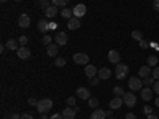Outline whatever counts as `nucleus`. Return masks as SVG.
Here are the masks:
<instances>
[{
	"label": "nucleus",
	"mask_w": 159,
	"mask_h": 119,
	"mask_svg": "<svg viewBox=\"0 0 159 119\" xmlns=\"http://www.w3.org/2000/svg\"><path fill=\"white\" fill-rule=\"evenodd\" d=\"M151 111H153V110H151L150 107H145V108H143V113L147 114V116H148V114H151Z\"/></svg>",
	"instance_id": "42"
},
{
	"label": "nucleus",
	"mask_w": 159,
	"mask_h": 119,
	"mask_svg": "<svg viewBox=\"0 0 159 119\" xmlns=\"http://www.w3.org/2000/svg\"><path fill=\"white\" fill-rule=\"evenodd\" d=\"M57 51H59V45H57V43H51V45H48V48H46V52H48L49 57H56V56H57Z\"/></svg>",
	"instance_id": "15"
},
{
	"label": "nucleus",
	"mask_w": 159,
	"mask_h": 119,
	"mask_svg": "<svg viewBox=\"0 0 159 119\" xmlns=\"http://www.w3.org/2000/svg\"><path fill=\"white\" fill-rule=\"evenodd\" d=\"M147 119H159V117H157L156 114H153V113H151V114H148V116H147Z\"/></svg>",
	"instance_id": "46"
},
{
	"label": "nucleus",
	"mask_w": 159,
	"mask_h": 119,
	"mask_svg": "<svg viewBox=\"0 0 159 119\" xmlns=\"http://www.w3.org/2000/svg\"><path fill=\"white\" fill-rule=\"evenodd\" d=\"M97 76H99L100 79H108V78L111 76V70H110V68H107V67H103V68H100V70H99Z\"/></svg>",
	"instance_id": "21"
},
{
	"label": "nucleus",
	"mask_w": 159,
	"mask_h": 119,
	"mask_svg": "<svg viewBox=\"0 0 159 119\" xmlns=\"http://www.w3.org/2000/svg\"><path fill=\"white\" fill-rule=\"evenodd\" d=\"M43 43H45V45H51V37H49V35H45V37H43Z\"/></svg>",
	"instance_id": "39"
},
{
	"label": "nucleus",
	"mask_w": 159,
	"mask_h": 119,
	"mask_svg": "<svg viewBox=\"0 0 159 119\" xmlns=\"http://www.w3.org/2000/svg\"><path fill=\"white\" fill-rule=\"evenodd\" d=\"M21 119H34V117H32V114H29V113H27V114H22V116H21Z\"/></svg>",
	"instance_id": "45"
},
{
	"label": "nucleus",
	"mask_w": 159,
	"mask_h": 119,
	"mask_svg": "<svg viewBox=\"0 0 159 119\" xmlns=\"http://www.w3.org/2000/svg\"><path fill=\"white\" fill-rule=\"evenodd\" d=\"M123 99H124V105H126V107H129V108H134L135 107L137 97L132 94V92H126V94L123 95Z\"/></svg>",
	"instance_id": "4"
},
{
	"label": "nucleus",
	"mask_w": 159,
	"mask_h": 119,
	"mask_svg": "<svg viewBox=\"0 0 159 119\" xmlns=\"http://www.w3.org/2000/svg\"><path fill=\"white\" fill-rule=\"evenodd\" d=\"M88 103H89V107H91V108H94V110L99 108V99H89Z\"/></svg>",
	"instance_id": "28"
},
{
	"label": "nucleus",
	"mask_w": 159,
	"mask_h": 119,
	"mask_svg": "<svg viewBox=\"0 0 159 119\" xmlns=\"http://www.w3.org/2000/svg\"><path fill=\"white\" fill-rule=\"evenodd\" d=\"M153 89L151 87H143L142 90H140V97H142V100H145V102H150L151 99H153Z\"/></svg>",
	"instance_id": "7"
},
{
	"label": "nucleus",
	"mask_w": 159,
	"mask_h": 119,
	"mask_svg": "<svg viewBox=\"0 0 159 119\" xmlns=\"http://www.w3.org/2000/svg\"><path fill=\"white\" fill-rule=\"evenodd\" d=\"M123 103H124V99L123 97H115V99L110 100V108L111 110H118V108L123 107Z\"/></svg>",
	"instance_id": "12"
},
{
	"label": "nucleus",
	"mask_w": 159,
	"mask_h": 119,
	"mask_svg": "<svg viewBox=\"0 0 159 119\" xmlns=\"http://www.w3.org/2000/svg\"><path fill=\"white\" fill-rule=\"evenodd\" d=\"M61 16L69 21L70 18H73V8H64V10H61Z\"/></svg>",
	"instance_id": "23"
},
{
	"label": "nucleus",
	"mask_w": 159,
	"mask_h": 119,
	"mask_svg": "<svg viewBox=\"0 0 159 119\" xmlns=\"http://www.w3.org/2000/svg\"><path fill=\"white\" fill-rule=\"evenodd\" d=\"M49 119H64V116H62V114H59V113H56V114H52Z\"/></svg>",
	"instance_id": "41"
},
{
	"label": "nucleus",
	"mask_w": 159,
	"mask_h": 119,
	"mask_svg": "<svg viewBox=\"0 0 159 119\" xmlns=\"http://www.w3.org/2000/svg\"><path fill=\"white\" fill-rule=\"evenodd\" d=\"M38 30L42 32V33H46L49 30V22L46 19H40L38 21Z\"/></svg>",
	"instance_id": "20"
},
{
	"label": "nucleus",
	"mask_w": 159,
	"mask_h": 119,
	"mask_svg": "<svg viewBox=\"0 0 159 119\" xmlns=\"http://www.w3.org/2000/svg\"><path fill=\"white\" fill-rule=\"evenodd\" d=\"M54 40H56V43H57L59 46H64V45H67L69 37H67V33H65V32H57V33L54 35Z\"/></svg>",
	"instance_id": "6"
},
{
	"label": "nucleus",
	"mask_w": 159,
	"mask_h": 119,
	"mask_svg": "<svg viewBox=\"0 0 159 119\" xmlns=\"http://www.w3.org/2000/svg\"><path fill=\"white\" fill-rule=\"evenodd\" d=\"M113 94H115V97H123L126 92H124V89L123 87H119V86H115L113 87Z\"/></svg>",
	"instance_id": "26"
},
{
	"label": "nucleus",
	"mask_w": 159,
	"mask_h": 119,
	"mask_svg": "<svg viewBox=\"0 0 159 119\" xmlns=\"http://www.w3.org/2000/svg\"><path fill=\"white\" fill-rule=\"evenodd\" d=\"M153 10L159 11V0H153Z\"/></svg>",
	"instance_id": "40"
},
{
	"label": "nucleus",
	"mask_w": 159,
	"mask_h": 119,
	"mask_svg": "<svg viewBox=\"0 0 159 119\" xmlns=\"http://www.w3.org/2000/svg\"><path fill=\"white\" fill-rule=\"evenodd\" d=\"M52 5H56V7H65L69 3V0H51Z\"/></svg>",
	"instance_id": "30"
},
{
	"label": "nucleus",
	"mask_w": 159,
	"mask_h": 119,
	"mask_svg": "<svg viewBox=\"0 0 159 119\" xmlns=\"http://www.w3.org/2000/svg\"><path fill=\"white\" fill-rule=\"evenodd\" d=\"M147 64L150 65V67H157V57L156 56H150L147 59Z\"/></svg>",
	"instance_id": "27"
},
{
	"label": "nucleus",
	"mask_w": 159,
	"mask_h": 119,
	"mask_svg": "<svg viewBox=\"0 0 159 119\" xmlns=\"http://www.w3.org/2000/svg\"><path fill=\"white\" fill-rule=\"evenodd\" d=\"M18 24H19V27H22V29H27L29 25H30V16H29V15H21V16H19Z\"/></svg>",
	"instance_id": "11"
},
{
	"label": "nucleus",
	"mask_w": 159,
	"mask_h": 119,
	"mask_svg": "<svg viewBox=\"0 0 159 119\" xmlns=\"http://www.w3.org/2000/svg\"><path fill=\"white\" fill-rule=\"evenodd\" d=\"M75 114H76V111H75V108H72V107L65 108V110L62 111V116H64V119H73V117H75Z\"/></svg>",
	"instance_id": "22"
},
{
	"label": "nucleus",
	"mask_w": 159,
	"mask_h": 119,
	"mask_svg": "<svg viewBox=\"0 0 159 119\" xmlns=\"http://www.w3.org/2000/svg\"><path fill=\"white\" fill-rule=\"evenodd\" d=\"M15 2H21V0H15Z\"/></svg>",
	"instance_id": "50"
},
{
	"label": "nucleus",
	"mask_w": 159,
	"mask_h": 119,
	"mask_svg": "<svg viewBox=\"0 0 159 119\" xmlns=\"http://www.w3.org/2000/svg\"><path fill=\"white\" fill-rule=\"evenodd\" d=\"M73 62L76 65H86L89 62V56L84 52H76V54H73Z\"/></svg>",
	"instance_id": "5"
},
{
	"label": "nucleus",
	"mask_w": 159,
	"mask_h": 119,
	"mask_svg": "<svg viewBox=\"0 0 159 119\" xmlns=\"http://www.w3.org/2000/svg\"><path fill=\"white\" fill-rule=\"evenodd\" d=\"M84 73H86V76L91 79V78H94V76H97V73H99V70L94 67V65H86V68H84Z\"/></svg>",
	"instance_id": "17"
},
{
	"label": "nucleus",
	"mask_w": 159,
	"mask_h": 119,
	"mask_svg": "<svg viewBox=\"0 0 159 119\" xmlns=\"http://www.w3.org/2000/svg\"><path fill=\"white\" fill-rule=\"evenodd\" d=\"M0 2H3V3H5V2H8V0H0Z\"/></svg>",
	"instance_id": "49"
},
{
	"label": "nucleus",
	"mask_w": 159,
	"mask_h": 119,
	"mask_svg": "<svg viewBox=\"0 0 159 119\" xmlns=\"http://www.w3.org/2000/svg\"><path fill=\"white\" fill-rule=\"evenodd\" d=\"M108 60H110L111 64H119V60H121V54H119L118 51L111 49V51L108 52Z\"/></svg>",
	"instance_id": "16"
},
{
	"label": "nucleus",
	"mask_w": 159,
	"mask_h": 119,
	"mask_svg": "<svg viewBox=\"0 0 159 119\" xmlns=\"http://www.w3.org/2000/svg\"><path fill=\"white\" fill-rule=\"evenodd\" d=\"M151 89H153L154 94H157V95H159V81H156V83L153 84V87H151Z\"/></svg>",
	"instance_id": "36"
},
{
	"label": "nucleus",
	"mask_w": 159,
	"mask_h": 119,
	"mask_svg": "<svg viewBox=\"0 0 159 119\" xmlns=\"http://www.w3.org/2000/svg\"><path fill=\"white\" fill-rule=\"evenodd\" d=\"M76 97L83 99V100H89L91 99V90L86 89V87H78L76 89Z\"/></svg>",
	"instance_id": "8"
},
{
	"label": "nucleus",
	"mask_w": 159,
	"mask_h": 119,
	"mask_svg": "<svg viewBox=\"0 0 159 119\" xmlns=\"http://www.w3.org/2000/svg\"><path fill=\"white\" fill-rule=\"evenodd\" d=\"M29 105H32V107L35 105V107H37V105H38V102H37L35 99H29Z\"/></svg>",
	"instance_id": "44"
},
{
	"label": "nucleus",
	"mask_w": 159,
	"mask_h": 119,
	"mask_svg": "<svg viewBox=\"0 0 159 119\" xmlns=\"http://www.w3.org/2000/svg\"><path fill=\"white\" fill-rule=\"evenodd\" d=\"M129 73V67L126 64H116V68H115V76L118 79H124Z\"/></svg>",
	"instance_id": "2"
},
{
	"label": "nucleus",
	"mask_w": 159,
	"mask_h": 119,
	"mask_svg": "<svg viewBox=\"0 0 159 119\" xmlns=\"http://www.w3.org/2000/svg\"><path fill=\"white\" fill-rule=\"evenodd\" d=\"M126 119H137V116H135L134 113H127V114H126Z\"/></svg>",
	"instance_id": "43"
},
{
	"label": "nucleus",
	"mask_w": 159,
	"mask_h": 119,
	"mask_svg": "<svg viewBox=\"0 0 159 119\" xmlns=\"http://www.w3.org/2000/svg\"><path fill=\"white\" fill-rule=\"evenodd\" d=\"M18 42H19V45H21V46H25V43H27L29 40H27V37H25V35H21Z\"/></svg>",
	"instance_id": "33"
},
{
	"label": "nucleus",
	"mask_w": 159,
	"mask_h": 119,
	"mask_svg": "<svg viewBox=\"0 0 159 119\" xmlns=\"http://www.w3.org/2000/svg\"><path fill=\"white\" fill-rule=\"evenodd\" d=\"M156 107H159V97L156 99Z\"/></svg>",
	"instance_id": "47"
},
{
	"label": "nucleus",
	"mask_w": 159,
	"mask_h": 119,
	"mask_svg": "<svg viewBox=\"0 0 159 119\" xmlns=\"http://www.w3.org/2000/svg\"><path fill=\"white\" fill-rule=\"evenodd\" d=\"M67 105H69V107H72V108L76 107V99L75 97H69L67 99Z\"/></svg>",
	"instance_id": "32"
},
{
	"label": "nucleus",
	"mask_w": 159,
	"mask_h": 119,
	"mask_svg": "<svg viewBox=\"0 0 159 119\" xmlns=\"http://www.w3.org/2000/svg\"><path fill=\"white\" fill-rule=\"evenodd\" d=\"M16 52H18V57H19V59H22V60L29 59V57L32 56L30 49H29V48H25V46H21V48H19V49H18Z\"/></svg>",
	"instance_id": "10"
},
{
	"label": "nucleus",
	"mask_w": 159,
	"mask_h": 119,
	"mask_svg": "<svg viewBox=\"0 0 159 119\" xmlns=\"http://www.w3.org/2000/svg\"><path fill=\"white\" fill-rule=\"evenodd\" d=\"M86 15V5L83 3H78L76 7H73V16L75 18H81Z\"/></svg>",
	"instance_id": "9"
},
{
	"label": "nucleus",
	"mask_w": 159,
	"mask_h": 119,
	"mask_svg": "<svg viewBox=\"0 0 159 119\" xmlns=\"http://www.w3.org/2000/svg\"><path fill=\"white\" fill-rule=\"evenodd\" d=\"M51 108H52V100L51 99H42V100H38L37 111L40 114H46V111H49Z\"/></svg>",
	"instance_id": "1"
},
{
	"label": "nucleus",
	"mask_w": 159,
	"mask_h": 119,
	"mask_svg": "<svg viewBox=\"0 0 159 119\" xmlns=\"http://www.w3.org/2000/svg\"><path fill=\"white\" fill-rule=\"evenodd\" d=\"M99 83H100V78H99V76L91 78V84H92V86H99Z\"/></svg>",
	"instance_id": "35"
},
{
	"label": "nucleus",
	"mask_w": 159,
	"mask_h": 119,
	"mask_svg": "<svg viewBox=\"0 0 159 119\" xmlns=\"http://www.w3.org/2000/svg\"><path fill=\"white\" fill-rule=\"evenodd\" d=\"M132 38L134 40H137V42H140V40H143V37H142V32L140 30H132Z\"/></svg>",
	"instance_id": "29"
},
{
	"label": "nucleus",
	"mask_w": 159,
	"mask_h": 119,
	"mask_svg": "<svg viewBox=\"0 0 159 119\" xmlns=\"http://www.w3.org/2000/svg\"><path fill=\"white\" fill-rule=\"evenodd\" d=\"M7 119H21V116H19L18 113H11V114L7 116Z\"/></svg>",
	"instance_id": "38"
},
{
	"label": "nucleus",
	"mask_w": 159,
	"mask_h": 119,
	"mask_svg": "<svg viewBox=\"0 0 159 119\" xmlns=\"http://www.w3.org/2000/svg\"><path fill=\"white\" fill-rule=\"evenodd\" d=\"M154 83H156V78H154L153 75H151V76H147V78H143V86H148V87H150V86H153Z\"/></svg>",
	"instance_id": "25"
},
{
	"label": "nucleus",
	"mask_w": 159,
	"mask_h": 119,
	"mask_svg": "<svg viewBox=\"0 0 159 119\" xmlns=\"http://www.w3.org/2000/svg\"><path fill=\"white\" fill-rule=\"evenodd\" d=\"M80 25H81V22H80V18H70L69 21H67V27L70 29V30H76V29H80Z\"/></svg>",
	"instance_id": "13"
},
{
	"label": "nucleus",
	"mask_w": 159,
	"mask_h": 119,
	"mask_svg": "<svg viewBox=\"0 0 159 119\" xmlns=\"http://www.w3.org/2000/svg\"><path fill=\"white\" fill-rule=\"evenodd\" d=\"M151 2H153V0H151Z\"/></svg>",
	"instance_id": "52"
},
{
	"label": "nucleus",
	"mask_w": 159,
	"mask_h": 119,
	"mask_svg": "<svg viewBox=\"0 0 159 119\" xmlns=\"http://www.w3.org/2000/svg\"><path fill=\"white\" fill-rule=\"evenodd\" d=\"M91 119H107V111L96 108V111H92V114H91Z\"/></svg>",
	"instance_id": "19"
},
{
	"label": "nucleus",
	"mask_w": 159,
	"mask_h": 119,
	"mask_svg": "<svg viewBox=\"0 0 159 119\" xmlns=\"http://www.w3.org/2000/svg\"><path fill=\"white\" fill-rule=\"evenodd\" d=\"M107 119H113V117H107Z\"/></svg>",
	"instance_id": "51"
},
{
	"label": "nucleus",
	"mask_w": 159,
	"mask_h": 119,
	"mask_svg": "<svg viewBox=\"0 0 159 119\" xmlns=\"http://www.w3.org/2000/svg\"><path fill=\"white\" fill-rule=\"evenodd\" d=\"M54 65H56V67H64V65H65V59L64 57H57L56 62H54Z\"/></svg>",
	"instance_id": "31"
},
{
	"label": "nucleus",
	"mask_w": 159,
	"mask_h": 119,
	"mask_svg": "<svg viewBox=\"0 0 159 119\" xmlns=\"http://www.w3.org/2000/svg\"><path fill=\"white\" fill-rule=\"evenodd\" d=\"M5 46H7L8 49H16V51L21 48V46H19V42H16V40H13V38H10V40H8Z\"/></svg>",
	"instance_id": "24"
},
{
	"label": "nucleus",
	"mask_w": 159,
	"mask_h": 119,
	"mask_svg": "<svg viewBox=\"0 0 159 119\" xmlns=\"http://www.w3.org/2000/svg\"><path fill=\"white\" fill-rule=\"evenodd\" d=\"M127 84H129V89H130V90H142V89H143V87H142V86H143V81H142L140 78H137V76H130Z\"/></svg>",
	"instance_id": "3"
},
{
	"label": "nucleus",
	"mask_w": 159,
	"mask_h": 119,
	"mask_svg": "<svg viewBox=\"0 0 159 119\" xmlns=\"http://www.w3.org/2000/svg\"><path fill=\"white\" fill-rule=\"evenodd\" d=\"M153 76L156 78V81H159V67H154L153 68Z\"/></svg>",
	"instance_id": "37"
},
{
	"label": "nucleus",
	"mask_w": 159,
	"mask_h": 119,
	"mask_svg": "<svg viewBox=\"0 0 159 119\" xmlns=\"http://www.w3.org/2000/svg\"><path fill=\"white\" fill-rule=\"evenodd\" d=\"M151 75H153V72H151L150 65H143V67H140V70H139V76L140 78H147V76H151Z\"/></svg>",
	"instance_id": "18"
},
{
	"label": "nucleus",
	"mask_w": 159,
	"mask_h": 119,
	"mask_svg": "<svg viewBox=\"0 0 159 119\" xmlns=\"http://www.w3.org/2000/svg\"><path fill=\"white\" fill-rule=\"evenodd\" d=\"M150 46V42H148V40H140V48L142 49H147Z\"/></svg>",
	"instance_id": "34"
},
{
	"label": "nucleus",
	"mask_w": 159,
	"mask_h": 119,
	"mask_svg": "<svg viewBox=\"0 0 159 119\" xmlns=\"http://www.w3.org/2000/svg\"><path fill=\"white\" fill-rule=\"evenodd\" d=\"M42 119H48V117H46V116H45V114H42Z\"/></svg>",
	"instance_id": "48"
},
{
	"label": "nucleus",
	"mask_w": 159,
	"mask_h": 119,
	"mask_svg": "<svg viewBox=\"0 0 159 119\" xmlns=\"http://www.w3.org/2000/svg\"><path fill=\"white\" fill-rule=\"evenodd\" d=\"M57 13H59V10H57L56 5H49V7L45 10V16H46V18H56Z\"/></svg>",
	"instance_id": "14"
}]
</instances>
